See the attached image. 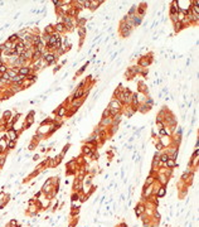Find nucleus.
<instances>
[{
	"label": "nucleus",
	"mask_w": 199,
	"mask_h": 227,
	"mask_svg": "<svg viewBox=\"0 0 199 227\" xmlns=\"http://www.w3.org/2000/svg\"><path fill=\"white\" fill-rule=\"evenodd\" d=\"M57 54L56 53H43V56H42V60L46 61V64L47 66H49V64H52L53 62H56L57 61ZM46 66V67H47Z\"/></svg>",
	"instance_id": "1"
},
{
	"label": "nucleus",
	"mask_w": 199,
	"mask_h": 227,
	"mask_svg": "<svg viewBox=\"0 0 199 227\" xmlns=\"http://www.w3.org/2000/svg\"><path fill=\"white\" fill-rule=\"evenodd\" d=\"M131 33H132V28L129 27L125 22H121V24H120V34L122 37H129Z\"/></svg>",
	"instance_id": "2"
},
{
	"label": "nucleus",
	"mask_w": 199,
	"mask_h": 227,
	"mask_svg": "<svg viewBox=\"0 0 199 227\" xmlns=\"http://www.w3.org/2000/svg\"><path fill=\"white\" fill-rule=\"evenodd\" d=\"M32 73V70L28 67V66H23V67H19L18 68V75L23 76V77H27Z\"/></svg>",
	"instance_id": "3"
},
{
	"label": "nucleus",
	"mask_w": 199,
	"mask_h": 227,
	"mask_svg": "<svg viewBox=\"0 0 199 227\" xmlns=\"http://www.w3.org/2000/svg\"><path fill=\"white\" fill-rule=\"evenodd\" d=\"M83 96H85V90L83 88H76V91L73 92V95L71 97V100H79Z\"/></svg>",
	"instance_id": "4"
},
{
	"label": "nucleus",
	"mask_w": 199,
	"mask_h": 227,
	"mask_svg": "<svg viewBox=\"0 0 199 227\" xmlns=\"http://www.w3.org/2000/svg\"><path fill=\"white\" fill-rule=\"evenodd\" d=\"M136 12H138V14L140 18H144V15H145V12H146V3H141L140 4V6L136 8Z\"/></svg>",
	"instance_id": "5"
},
{
	"label": "nucleus",
	"mask_w": 199,
	"mask_h": 227,
	"mask_svg": "<svg viewBox=\"0 0 199 227\" xmlns=\"http://www.w3.org/2000/svg\"><path fill=\"white\" fill-rule=\"evenodd\" d=\"M8 139L9 140H12V141H15L16 139H18V131L16 130H14L13 127L12 129H9V131H8Z\"/></svg>",
	"instance_id": "6"
},
{
	"label": "nucleus",
	"mask_w": 199,
	"mask_h": 227,
	"mask_svg": "<svg viewBox=\"0 0 199 227\" xmlns=\"http://www.w3.org/2000/svg\"><path fill=\"white\" fill-rule=\"evenodd\" d=\"M130 19L132 20V24H134V27H138L140 25L141 23H142V18H140L139 15H132V16H130Z\"/></svg>",
	"instance_id": "7"
},
{
	"label": "nucleus",
	"mask_w": 199,
	"mask_h": 227,
	"mask_svg": "<svg viewBox=\"0 0 199 227\" xmlns=\"http://www.w3.org/2000/svg\"><path fill=\"white\" fill-rule=\"evenodd\" d=\"M53 28L56 29V33H63V32H66V27H64V24L63 23H57L56 25H53Z\"/></svg>",
	"instance_id": "8"
},
{
	"label": "nucleus",
	"mask_w": 199,
	"mask_h": 227,
	"mask_svg": "<svg viewBox=\"0 0 199 227\" xmlns=\"http://www.w3.org/2000/svg\"><path fill=\"white\" fill-rule=\"evenodd\" d=\"M156 179H158V182H160V184L161 185H164V184H166L169 181V177L168 175H165V174H160V175H158L156 177Z\"/></svg>",
	"instance_id": "9"
},
{
	"label": "nucleus",
	"mask_w": 199,
	"mask_h": 227,
	"mask_svg": "<svg viewBox=\"0 0 199 227\" xmlns=\"http://www.w3.org/2000/svg\"><path fill=\"white\" fill-rule=\"evenodd\" d=\"M178 12H179V8L176 5V1H173L170 5V15H176Z\"/></svg>",
	"instance_id": "10"
},
{
	"label": "nucleus",
	"mask_w": 199,
	"mask_h": 227,
	"mask_svg": "<svg viewBox=\"0 0 199 227\" xmlns=\"http://www.w3.org/2000/svg\"><path fill=\"white\" fill-rule=\"evenodd\" d=\"M165 194H166V188H165L164 185L159 187V189H158V192H156V197H158V198H163Z\"/></svg>",
	"instance_id": "11"
},
{
	"label": "nucleus",
	"mask_w": 199,
	"mask_h": 227,
	"mask_svg": "<svg viewBox=\"0 0 199 227\" xmlns=\"http://www.w3.org/2000/svg\"><path fill=\"white\" fill-rule=\"evenodd\" d=\"M33 115H34V112L32 111L30 114L27 116V124H25V127H27V129H28V127H30L32 124L34 122V116H33Z\"/></svg>",
	"instance_id": "12"
},
{
	"label": "nucleus",
	"mask_w": 199,
	"mask_h": 227,
	"mask_svg": "<svg viewBox=\"0 0 199 227\" xmlns=\"http://www.w3.org/2000/svg\"><path fill=\"white\" fill-rule=\"evenodd\" d=\"M107 125H112V117L102 119L101 122H100V127H103V126H107Z\"/></svg>",
	"instance_id": "13"
},
{
	"label": "nucleus",
	"mask_w": 199,
	"mask_h": 227,
	"mask_svg": "<svg viewBox=\"0 0 199 227\" xmlns=\"http://www.w3.org/2000/svg\"><path fill=\"white\" fill-rule=\"evenodd\" d=\"M142 212H145V207L140 203V204H138V207L135 208V213H136V216H138V217H140Z\"/></svg>",
	"instance_id": "14"
},
{
	"label": "nucleus",
	"mask_w": 199,
	"mask_h": 227,
	"mask_svg": "<svg viewBox=\"0 0 199 227\" xmlns=\"http://www.w3.org/2000/svg\"><path fill=\"white\" fill-rule=\"evenodd\" d=\"M150 108H151L150 106H148V105H145V104H142V105H140V106L138 107V111L142 112V114H145V112H148Z\"/></svg>",
	"instance_id": "15"
},
{
	"label": "nucleus",
	"mask_w": 199,
	"mask_h": 227,
	"mask_svg": "<svg viewBox=\"0 0 199 227\" xmlns=\"http://www.w3.org/2000/svg\"><path fill=\"white\" fill-rule=\"evenodd\" d=\"M66 111H67V108H66L64 106H61V107L57 110V116H58V117H63V116L66 115Z\"/></svg>",
	"instance_id": "16"
},
{
	"label": "nucleus",
	"mask_w": 199,
	"mask_h": 227,
	"mask_svg": "<svg viewBox=\"0 0 199 227\" xmlns=\"http://www.w3.org/2000/svg\"><path fill=\"white\" fill-rule=\"evenodd\" d=\"M91 148H92V145H86V146H83L82 148V153L83 154H86V155H91L93 151L91 150Z\"/></svg>",
	"instance_id": "17"
},
{
	"label": "nucleus",
	"mask_w": 199,
	"mask_h": 227,
	"mask_svg": "<svg viewBox=\"0 0 199 227\" xmlns=\"http://www.w3.org/2000/svg\"><path fill=\"white\" fill-rule=\"evenodd\" d=\"M154 182H155V177H153V175L150 174V175L146 178V181H145V185H144V188H145V187H148V185H151Z\"/></svg>",
	"instance_id": "18"
},
{
	"label": "nucleus",
	"mask_w": 199,
	"mask_h": 227,
	"mask_svg": "<svg viewBox=\"0 0 199 227\" xmlns=\"http://www.w3.org/2000/svg\"><path fill=\"white\" fill-rule=\"evenodd\" d=\"M184 28V25H183V23L182 22H176V23H174V30L178 33V32H180V30Z\"/></svg>",
	"instance_id": "19"
},
{
	"label": "nucleus",
	"mask_w": 199,
	"mask_h": 227,
	"mask_svg": "<svg viewBox=\"0 0 199 227\" xmlns=\"http://www.w3.org/2000/svg\"><path fill=\"white\" fill-rule=\"evenodd\" d=\"M98 4H103V1H102V0H100V1H91L90 9H91V10H95V9H97V8H98Z\"/></svg>",
	"instance_id": "20"
},
{
	"label": "nucleus",
	"mask_w": 199,
	"mask_h": 227,
	"mask_svg": "<svg viewBox=\"0 0 199 227\" xmlns=\"http://www.w3.org/2000/svg\"><path fill=\"white\" fill-rule=\"evenodd\" d=\"M165 165L168 166V168H170V169H173V168H175V166H176V164H175V160H173V159H168V160H166V163H165Z\"/></svg>",
	"instance_id": "21"
},
{
	"label": "nucleus",
	"mask_w": 199,
	"mask_h": 227,
	"mask_svg": "<svg viewBox=\"0 0 199 227\" xmlns=\"http://www.w3.org/2000/svg\"><path fill=\"white\" fill-rule=\"evenodd\" d=\"M54 33V28H53V25H48L47 28H44V34H49V35H52Z\"/></svg>",
	"instance_id": "22"
},
{
	"label": "nucleus",
	"mask_w": 199,
	"mask_h": 227,
	"mask_svg": "<svg viewBox=\"0 0 199 227\" xmlns=\"http://www.w3.org/2000/svg\"><path fill=\"white\" fill-rule=\"evenodd\" d=\"M168 159H169V155L164 153V154H161V155H160V158H159V162L164 164V163H166V160H168Z\"/></svg>",
	"instance_id": "23"
},
{
	"label": "nucleus",
	"mask_w": 199,
	"mask_h": 227,
	"mask_svg": "<svg viewBox=\"0 0 199 227\" xmlns=\"http://www.w3.org/2000/svg\"><path fill=\"white\" fill-rule=\"evenodd\" d=\"M18 39H19V38H18V35H16V34H12V35L8 38V42H10V43H16V42H18Z\"/></svg>",
	"instance_id": "24"
},
{
	"label": "nucleus",
	"mask_w": 199,
	"mask_h": 227,
	"mask_svg": "<svg viewBox=\"0 0 199 227\" xmlns=\"http://www.w3.org/2000/svg\"><path fill=\"white\" fill-rule=\"evenodd\" d=\"M78 33H79V37H81V41H82V38L85 37V34H86V29H85V27H78Z\"/></svg>",
	"instance_id": "25"
},
{
	"label": "nucleus",
	"mask_w": 199,
	"mask_h": 227,
	"mask_svg": "<svg viewBox=\"0 0 199 227\" xmlns=\"http://www.w3.org/2000/svg\"><path fill=\"white\" fill-rule=\"evenodd\" d=\"M6 227H20V225H18V223H16L15 220H12V221L6 225Z\"/></svg>",
	"instance_id": "26"
},
{
	"label": "nucleus",
	"mask_w": 199,
	"mask_h": 227,
	"mask_svg": "<svg viewBox=\"0 0 199 227\" xmlns=\"http://www.w3.org/2000/svg\"><path fill=\"white\" fill-rule=\"evenodd\" d=\"M10 115H12V112L8 110V111H4V114H3V116H4V121L5 120H9L10 119Z\"/></svg>",
	"instance_id": "27"
},
{
	"label": "nucleus",
	"mask_w": 199,
	"mask_h": 227,
	"mask_svg": "<svg viewBox=\"0 0 199 227\" xmlns=\"http://www.w3.org/2000/svg\"><path fill=\"white\" fill-rule=\"evenodd\" d=\"M6 148H8V149H14V148H15V141H12V140H9V141H8V145H6Z\"/></svg>",
	"instance_id": "28"
},
{
	"label": "nucleus",
	"mask_w": 199,
	"mask_h": 227,
	"mask_svg": "<svg viewBox=\"0 0 199 227\" xmlns=\"http://www.w3.org/2000/svg\"><path fill=\"white\" fill-rule=\"evenodd\" d=\"M78 197H79V193L75 192V193L72 194V197H71V199H72V203H75L76 201H78Z\"/></svg>",
	"instance_id": "29"
},
{
	"label": "nucleus",
	"mask_w": 199,
	"mask_h": 227,
	"mask_svg": "<svg viewBox=\"0 0 199 227\" xmlns=\"http://www.w3.org/2000/svg\"><path fill=\"white\" fill-rule=\"evenodd\" d=\"M8 71V66H5V64H3V66H0V75H3V73H5Z\"/></svg>",
	"instance_id": "30"
},
{
	"label": "nucleus",
	"mask_w": 199,
	"mask_h": 227,
	"mask_svg": "<svg viewBox=\"0 0 199 227\" xmlns=\"http://www.w3.org/2000/svg\"><path fill=\"white\" fill-rule=\"evenodd\" d=\"M106 117H110V110H108V107L103 111V114H102V119H106Z\"/></svg>",
	"instance_id": "31"
},
{
	"label": "nucleus",
	"mask_w": 199,
	"mask_h": 227,
	"mask_svg": "<svg viewBox=\"0 0 199 227\" xmlns=\"http://www.w3.org/2000/svg\"><path fill=\"white\" fill-rule=\"evenodd\" d=\"M5 160H6V156L4 155V156H0V168L5 164Z\"/></svg>",
	"instance_id": "32"
},
{
	"label": "nucleus",
	"mask_w": 199,
	"mask_h": 227,
	"mask_svg": "<svg viewBox=\"0 0 199 227\" xmlns=\"http://www.w3.org/2000/svg\"><path fill=\"white\" fill-rule=\"evenodd\" d=\"M160 135H161V136H166V135H168V131H166V129H165V127L160 129Z\"/></svg>",
	"instance_id": "33"
},
{
	"label": "nucleus",
	"mask_w": 199,
	"mask_h": 227,
	"mask_svg": "<svg viewBox=\"0 0 199 227\" xmlns=\"http://www.w3.org/2000/svg\"><path fill=\"white\" fill-rule=\"evenodd\" d=\"M163 148H164V145H163V144H161V143L159 141V143L156 144V149H158V150H161Z\"/></svg>",
	"instance_id": "34"
},
{
	"label": "nucleus",
	"mask_w": 199,
	"mask_h": 227,
	"mask_svg": "<svg viewBox=\"0 0 199 227\" xmlns=\"http://www.w3.org/2000/svg\"><path fill=\"white\" fill-rule=\"evenodd\" d=\"M86 67H87V64H86V66H83V67H82V68H81V70H79V71L77 72V75H81V73H82V72H83V71L86 70Z\"/></svg>",
	"instance_id": "35"
},
{
	"label": "nucleus",
	"mask_w": 199,
	"mask_h": 227,
	"mask_svg": "<svg viewBox=\"0 0 199 227\" xmlns=\"http://www.w3.org/2000/svg\"><path fill=\"white\" fill-rule=\"evenodd\" d=\"M35 145H37L35 143H32V144H30V146H29V149H30V150H32V149H34V148H35Z\"/></svg>",
	"instance_id": "36"
},
{
	"label": "nucleus",
	"mask_w": 199,
	"mask_h": 227,
	"mask_svg": "<svg viewBox=\"0 0 199 227\" xmlns=\"http://www.w3.org/2000/svg\"><path fill=\"white\" fill-rule=\"evenodd\" d=\"M33 159H34V160H38V159H39V155H38V154H35V155L33 156Z\"/></svg>",
	"instance_id": "37"
},
{
	"label": "nucleus",
	"mask_w": 199,
	"mask_h": 227,
	"mask_svg": "<svg viewBox=\"0 0 199 227\" xmlns=\"http://www.w3.org/2000/svg\"><path fill=\"white\" fill-rule=\"evenodd\" d=\"M4 64V60H3V57H0V66H3Z\"/></svg>",
	"instance_id": "38"
},
{
	"label": "nucleus",
	"mask_w": 199,
	"mask_h": 227,
	"mask_svg": "<svg viewBox=\"0 0 199 227\" xmlns=\"http://www.w3.org/2000/svg\"><path fill=\"white\" fill-rule=\"evenodd\" d=\"M117 227H127V225H126V223H121L120 226H117Z\"/></svg>",
	"instance_id": "39"
}]
</instances>
